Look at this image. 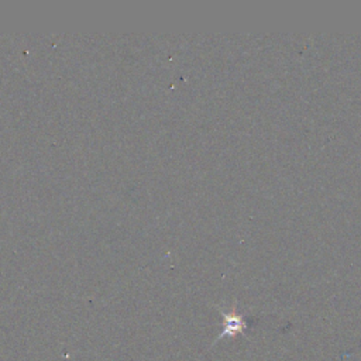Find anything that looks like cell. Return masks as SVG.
Returning <instances> with one entry per match:
<instances>
[{
	"instance_id": "cell-1",
	"label": "cell",
	"mask_w": 361,
	"mask_h": 361,
	"mask_svg": "<svg viewBox=\"0 0 361 361\" xmlns=\"http://www.w3.org/2000/svg\"><path fill=\"white\" fill-rule=\"evenodd\" d=\"M221 315L223 318V330L218 336V339L214 340V343L225 337H235L237 334H244V332L249 329V322L246 321L244 315L237 312L236 307L232 308L230 311L221 309Z\"/></svg>"
}]
</instances>
